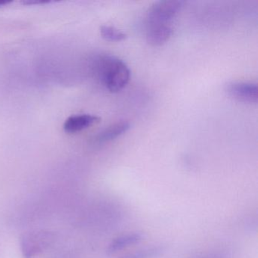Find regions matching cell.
Wrapping results in <instances>:
<instances>
[{
  "mask_svg": "<svg viewBox=\"0 0 258 258\" xmlns=\"http://www.w3.org/2000/svg\"><path fill=\"white\" fill-rule=\"evenodd\" d=\"M93 69L102 85L111 93L123 90L131 79V70L124 61L111 55H101L93 61Z\"/></svg>",
  "mask_w": 258,
  "mask_h": 258,
  "instance_id": "6da1fadb",
  "label": "cell"
},
{
  "mask_svg": "<svg viewBox=\"0 0 258 258\" xmlns=\"http://www.w3.org/2000/svg\"><path fill=\"white\" fill-rule=\"evenodd\" d=\"M55 238L49 231L36 230L25 234L21 241L24 257L38 258L53 244Z\"/></svg>",
  "mask_w": 258,
  "mask_h": 258,
  "instance_id": "7a4b0ae2",
  "label": "cell"
},
{
  "mask_svg": "<svg viewBox=\"0 0 258 258\" xmlns=\"http://www.w3.org/2000/svg\"><path fill=\"white\" fill-rule=\"evenodd\" d=\"M179 0H164L155 3L147 12L148 24H169L182 8Z\"/></svg>",
  "mask_w": 258,
  "mask_h": 258,
  "instance_id": "3957f363",
  "label": "cell"
},
{
  "mask_svg": "<svg viewBox=\"0 0 258 258\" xmlns=\"http://www.w3.org/2000/svg\"><path fill=\"white\" fill-rule=\"evenodd\" d=\"M225 90L229 96L239 102L244 103L257 102V86L253 83L242 81L228 83Z\"/></svg>",
  "mask_w": 258,
  "mask_h": 258,
  "instance_id": "277c9868",
  "label": "cell"
},
{
  "mask_svg": "<svg viewBox=\"0 0 258 258\" xmlns=\"http://www.w3.org/2000/svg\"><path fill=\"white\" fill-rule=\"evenodd\" d=\"M173 29L169 24H148L146 40L152 46H161L171 37Z\"/></svg>",
  "mask_w": 258,
  "mask_h": 258,
  "instance_id": "5b68a950",
  "label": "cell"
},
{
  "mask_svg": "<svg viewBox=\"0 0 258 258\" xmlns=\"http://www.w3.org/2000/svg\"><path fill=\"white\" fill-rule=\"evenodd\" d=\"M100 118L93 114H84L71 116L64 121L63 129L68 134H75L98 123Z\"/></svg>",
  "mask_w": 258,
  "mask_h": 258,
  "instance_id": "8992f818",
  "label": "cell"
},
{
  "mask_svg": "<svg viewBox=\"0 0 258 258\" xmlns=\"http://www.w3.org/2000/svg\"><path fill=\"white\" fill-rule=\"evenodd\" d=\"M130 128H131V124L129 122H117L99 133L94 139L95 142L98 144H105L118 138L119 137L127 132Z\"/></svg>",
  "mask_w": 258,
  "mask_h": 258,
  "instance_id": "52a82bcc",
  "label": "cell"
},
{
  "mask_svg": "<svg viewBox=\"0 0 258 258\" xmlns=\"http://www.w3.org/2000/svg\"><path fill=\"white\" fill-rule=\"evenodd\" d=\"M142 238H143V235L140 232H134V233L122 235V236L113 240L110 243L108 249H107V252L108 253H114L116 252L120 251L133 244H137L139 241H141Z\"/></svg>",
  "mask_w": 258,
  "mask_h": 258,
  "instance_id": "ba28073f",
  "label": "cell"
},
{
  "mask_svg": "<svg viewBox=\"0 0 258 258\" xmlns=\"http://www.w3.org/2000/svg\"><path fill=\"white\" fill-rule=\"evenodd\" d=\"M102 38L110 42H120L127 37L123 31L111 26H102L100 28Z\"/></svg>",
  "mask_w": 258,
  "mask_h": 258,
  "instance_id": "9c48e42d",
  "label": "cell"
},
{
  "mask_svg": "<svg viewBox=\"0 0 258 258\" xmlns=\"http://www.w3.org/2000/svg\"><path fill=\"white\" fill-rule=\"evenodd\" d=\"M162 251V247H152L139 250L123 258H152L158 256Z\"/></svg>",
  "mask_w": 258,
  "mask_h": 258,
  "instance_id": "30bf717a",
  "label": "cell"
},
{
  "mask_svg": "<svg viewBox=\"0 0 258 258\" xmlns=\"http://www.w3.org/2000/svg\"><path fill=\"white\" fill-rule=\"evenodd\" d=\"M201 258H229V255L224 252H217V253H211V254L204 256Z\"/></svg>",
  "mask_w": 258,
  "mask_h": 258,
  "instance_id": "8fae6325",
  "label": "cell"
},
{
  "mask_svg": "<svg viewBox=\"0 0 258 258\" xmlns=\"http://www.w3.org/2000/svg\"><path fill=\"white\" fill-rule=\"evenodd\" d=\"M51 1H44V0H26L24 1L25 5H40V4H50Z\"/></svg>",
  "mask_w": 258,
  "mask_h": 258,
  "instance_id": "7c38bea8",
  "label": "cell"
},
{
  "mask_svg": "<svg viewBox=\"0 0 258 258\" xmlns=\"http://www.w3.org/2000/svg\"><path fill=\"white\" fill-rule=\"evenodd\" d=\"M12 3H13L12 1H7V0H0V8L7 7V6L12 4Z\"/></svg>",
  "mask_w": 258,
  "mask_h": 258,
  "instance_id": "4fadbf2b",
  "label": "cell"
}]
</instances>
